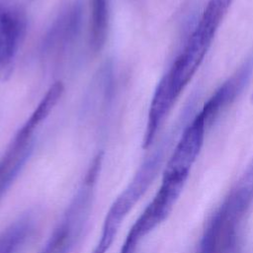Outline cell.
Returning <instances> with one entry per match:
<instances>
[{
  "mask_svg": "<svg viewBox=\"0 0 253 253\" xmlns=\"http://www.w3.org/2000/svg\"><path fill=\"white\" fill-rule=\"evenodd\" d=\"M253 204V157L209 219L198 253H241L240 229Z\"/></svg>",
  "mask_w": 253,
  "mask_h": 253,
  "instance_id": "cell-1",
  "label": "cell"
},
{
  "mask_svg": "<svg viewBox=\"0 0 253 253\" xmlns=\"http://www.w3.org/2000/svg\"><path fill=\"white\" fill-rule=\"evenodd\" d=\"M233 0H209L181 52L161 81L179 98L204 61Z\"/></svg>",
  "mask_w": 253,
  "mask_h": 253,
  "instance_id": "cell-2",
  "label": "cell"
},
{
  "mask_svg": "<svg viewBox=\"0 0 253 253\" xmlns=\"http://www.w3.org/2000/svg\"><path fill=\"white\" fill-rule=\"evenodd\" d=\"M170 147L171 143L168 140L161 139L143 160L131 180L110 206L99 239L90 253H108L125 219L157 177Z\"/></svg>",
  "mask_w": 253,
  "mask_h": 253,
  "instance_id": "cell-3",
  "label": "cell"
},
{
  "mask_svg": "<svg viewBox=\"0 0 253 253\" xmlns=\"http://www.w3.org/2000/svg\"><path fill=\"white\" fill-rule=\"evenodd\" d=\"M102 158V153H98L92 160L84 179L40 253H70L79 241L91 213Z\"/></svg>",
  "mask_w": 253,
  "mask_h": 253,
  "instance_id": "cell-4",
  "label": "cell"
},
{
  "mask_svg": "<svg viewBox=\"0 0 253 253\" xmlns=\"http://www.w3.org/2000/svg\"><path fill=\"white\" fill-rule=\"evenodd\" d=\"M63 90L61 81L53 83L48 88L30 117L17 130L0 158V199L10 189L26 165L34 148L35 133L60 100Z\"/></svg>",
  "mask_w": 253,
  "mask_h": 253,
  "instance_id": "cell-5",
  "label": "cell"
},
{
  "mask_svg": "<svg viewBox=\"0 0 253 253\" xmlns=\"http://www.w3.org/2000/svg\"><path fill=\"white\" fill-rule=\"evenodd\" d=\"M186 181L163 177L152 200L129 228L120 253H134L139 243L170 214Z\"/></svg>",
  "mask_w": 253,
  "mask_h": 253,
  "instance_id": "cell-6",
  "label": "cell"
},
{
  "mask_svg": "<svg viewBox=\"0 0 253 253\" xmlns=\"http://www.w3.org/2000/svg\"><path fill=\"white\" fill-rule=\"evenodd\" d=\"M28 17L20 0H0V80H8L26 37Z\"/></svg>",
  "mask_w": 253,
  "mask_h": 253,
  "instance_id": "cell-7",
  "label": "cell"
},
{
  "mask_svg": "<svg viewBox=\"0 0 253 253\" xmlns=\"http://www.w3.org/2000/svg\"><path fill=\"white\" fill-rule=\"evenodd\" d=\"M82 23L80 0H69L61 6L41 43L42 59L51 62L60 59L76 40Z\"/></svg>",
  "mask_w": 253,
  "mask_h": 253,
  "instance_id": "cell-8",
  "label": "cell"
},
{
  "mask_svg": "<svg viewBox=\"0 0 253 253\" xmlns=\"http://www.w3.org/2000/svg\"><path fill=\"white\" fill-rule=\"evenodd\" d=\"M208 127L204 115L199 111L184 126L163 171L164 177L187 181L190 171L203 147Z\"/></svg>",
  "mask_w": 253,
  "mask_h": 253,
  "instance_id": "cell-9",
  "label": "cell"
},
{
  "mask_svg": "<svg viewBox=\"0 0 253 253\" xmlns=\"http://www.w3.org/2000/svg\"><path fill=\"white\" fill-rule=\"evenodd\" d=\"M252 76L253 49L239 67L218 86L200 110L207 121L208 126L239 98L249 84Z\"/></svg>",
  "mask_w": 253,
  "mask_h": 253,
  "instance_id": "cell-10",
  "label": "cell"
},
{
  "mask_svg": "<svg viewBox=\"0 0 253 253\" xmlns=\"http://www.w3.org/2000/svg\"><path fill=\"white\" fill-rule=\"evenodd\" d=\"M36 217L28 212L0 232V253H21L36 229Z\"/></svg>",
  "mask_w": 253,
  "mask_h": 253,
  "instance_id": "cell-11",
  "label": "cell"
},
{
  "mask_svg": "<svg viewBox=\"0 0 253 253\" xmlns=\"http://www.w3.org/2000/svg\"><path fill=\"white\" fill-rule=\"evenodd\" d=\"M110 23L109 0H90L89 45L94 53H98L105 45Z\"/></svg>",
  "mask_w": 253,
  "mask_h": 253,
  "instance_id": "cell-12",
  "label": "cell"
},
{
  "mask_svg": "<svg viewBox=\"0 0 253 253\" xmlns=\"http://www.w3.org/2000/svg\"><path fill=\"white\" fill-rule=\"evenodd\" d=\"M250 103L253 105V92H252V94L250 96Z\"/></svg>",
  "mask_w": 253,
  "mask_h": 253,
  "instance_id": "cell-13",
  "label": "cell"
}]
</instances>
